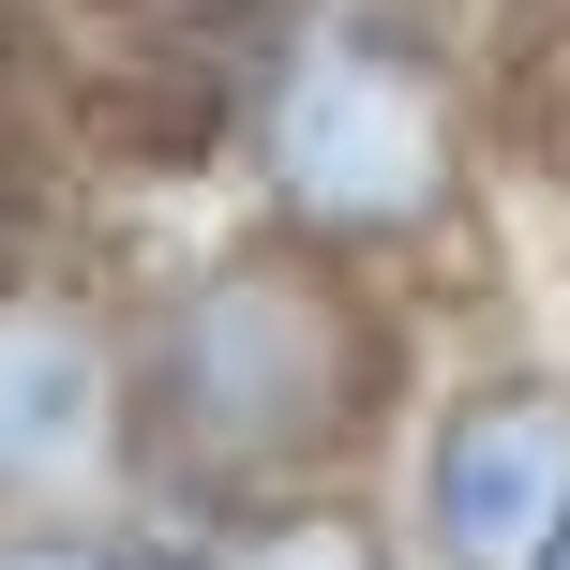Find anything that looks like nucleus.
Wrapping results in <instances>:
<instances>
[{
	"label": "nucleus",
	"mask_w": 570,
	"mask_h": 570,
	"mask_svg": "<svg viewBox=\"0 0 570 570\" xmlns=\"http://www.w3.org/2000/svg\"><path fill=\"white\" fill-rule=\"evenodd\" d=\"M0 570H180L166 511H106V525H0Z\"/></svg>",
	"instance_id": "obj_6"
},
{
	"label": "nucleus",
	"mask_w": 570,
	"mask_h": 570,
	"mask_svg": "<svg viewBox=\"0 0 570 570\" xmlns=\"http://www.w3.org/2000/svg\"><path fill=\"white\" fill-rule=\"evenodd\" d=\"M495 76L435 0H271L240 30L226 150L256 226L361 256L391 285H451L495 196Z\"/></svg>",
	"instance_id": "obj_2"
},
{
	"label": "nucleus",
	"mask_w": 570,
	"mask_h": 570,
	"mask_svg": "<svg viewBox=\"0 0 570 570\" xmlns=\"http://www.w3.org/2000/svg\"><path fill=\"white\" fill-rule=\"evenodd\" d=\"M180 570H421V556H405L391 481H301V495L196 511L180 525Z\"/></svg>",
	"instance_id": "obj_5"
},
{
	"label": "nucleus",
	"mask_w": 570,
	"mask_h": 570,
	"mask_svg": "<svg viewBox=\"0 0 570 570\" xmlns=\"http://www.w3.org/2000/svg\"><path fill=\"white\" fill-rule=\"evenodd\" d=\"M106 511H150L136 285L0 256V525H106Z\"/></svg>",
	"instance_id": "obj_3"
},
{
	"label": "nucleus",
	"mask_w": 570,
	"mask_h": 570,
	"mask_svg": "<svg viewBox=\"0 0 570 570\" xmlns=\"http://www.w3.org/2000/svg\"><path fill=\"white\" fill-rule=\"evenodd\" d=\"M391 511L421 570H541L570 541V361L451 345L391 435Z\"/></svg>",
	"instance_id": "obj_4"
},
{
	"label": "nucleus",
	"mask_w": 570,
	"mask_h": 570,
	"mask_svg": "<svg viewBox=\"0 0 570 570\" xmlns=\"http://www.w3.org/2000/svg\"><path fill=\"white\" fill-rule=\"evenodd\" d=\"M541 570H570V541H556V556H541Z\"/></svg>",
	"instance_id": "obj_7"
},
{
	"label": "nucleus",
	"mask_w": 570,
	"mask_h": 570,
	"mask_svg": "<svg viewBox=\"0 0 570 570\" xmlns=\"http://www.w3.org/2000/svg\"><path fill=\"white\" fill-rule=\"evenodd\" d=\"M435 375V301L361 256H315L285 226L196 240L180 271L136 285V435L150 511L196 525L240 495L375 481Z\"/></svg>",
	"instance_id": "obj_1"
}]
</instances>
